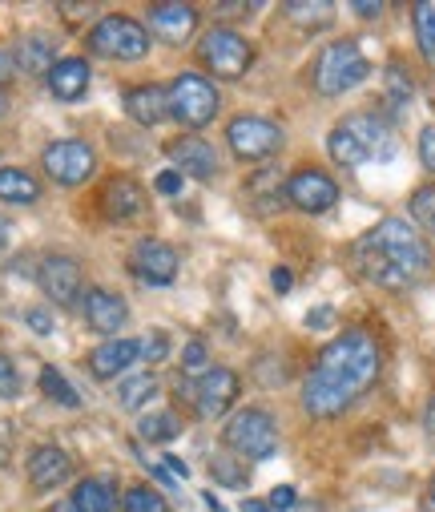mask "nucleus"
I'll return each instance as SVG.
<instances>
[{
	"mask_svg": "<svg viewBox=\"0 0 435 512\" xmlns=\"http://www.w3.org/2000/svg\"><path fill=\"white\" fill-rule=\"evenodd\" d=\"M375 379H379V343L359 327L343 331L339 339H331L319 351L315 371L303 383V408L315 420H335L371 388Z\"/></svg>",
	"mask_w": 435,
	"mask_h": 512,
	"instance_id": "f257e3e1",
	"label": "nucleus"
},
{
	"mask_svg": "<svg viewBox=\"0 0 435 512\" xmlns=\"http://www.w3.org/2000/svg\"><path fill=\"white\" fill-rule=\"evenodd\" d=\"M351 263L367 283L403 291L427 275L431 250H427V238L407 218H383L351 246Z\"/></svg>",
	"mask_w": 435,
	"mask_h": 512,
	"instance_id": "f03ea898",
	"label": "nucleus"
},
{
	"mask_svg": "<svg viewBox=\"0 0 435 512\" xmlns=\"http://www.w3.org/2000/svg\"><path fill=\"white\" fill-rule=\"evenodd\" d=\"M367 73H371V65H367L363 49L355 41H335V45H327L319 53L315 73H311V85H315L319 97H339V93L363 85Z\"/></svg>",
	"mask_w": 435,
	"mask_h": 512,
	"instance_id": "7ed1b4c3",
	"label": "nucleus"
},
{
	"mask_svg": "<svg viewBox=\"0 0 435 512\" xmlns=\"http://www.w3.org/2000/svg\"><path fill=\"white\" fill-rule=\"evenodd\" d=\"M89 53L105 61H141L150 53V29L133 17H101L89 29Z\"/></svg>",
	"mask_w": 435,
	"mask_h": 512,
	"instance_id": "20e7f679",
	"label": "nucleus"
},
{
	"mask_svg": "<svg viewBox=\"0 0 435 512\" xmlns=\"http://www.w3.org/2000/svg\"><path fill=\"white\" fill-rule=\"evenodd\" d=\"M166 97H170V117L182 121L186 130H202L218 113V89L202 73H178Z\"/></svg>",
	"mask_w": 435,
	"mask_h": 512,
	"instance_id": "39448f33",
	"label": "nucleus"
},
{
	"mask_svg": "<svg viewBox=\"0 0 435 512\" xmlns=\"http://www.w3.org/2000/svg\"><path fill=\"white\" fill-rule=\"evenodd\" d=\"M222 440H226L238 456H246V460H266V456L278 452V424H274V416L262 412V408H242V412L226 424Z\"/></svg>",
	"mask_w": 435,
	"mask_h": 512,
	"instance_id": "423d86ee",
	"label": "nucleus"
},
{
	"mask_svg": "<svg viewBox=\"0 0 435 512\" xmlns=\"http://www.w3.org/2000/svg\"><path fill=\"white\" fill-rule=\"evenodd\" d=\"M41 166H45V174H49L57 186H81V182L93 178V170H97V154H93L89 142L61 138V142L45 146Z\"/></svg>",
	"mask_w": 435,
	"mask_h": 512,
	"instance_id": "0eeeda50",
	"label": "nucleus"
},
{
	"mask_svg": "<svg viewBox=\"0 0 435 512\" xmlns=\"http://www.w3.org/2000/svg\"><path fill=\"white\" fill-rule=\"evenodd\" d=\"M198 61L214 73V77H226V81H238L246 69H250V45L230 33V29H210L202 41H198Z\"/></svg>",
	"mask_w": 435,
	"mask_h": 512,
	"instance_id": "6e6552de",
	"label": "nucleus"
},
{
	"mask_svg": "<svg viewBox=\"0 0 435 512\" xmlns=\"http://www.w3.org/2000/svg\"><path fill=\"white\" fill-rule=\"evenodd\" d=\"M226 142L242 162H266L270 154L282 150V130L266 117H234L226 130Z\"/></svg>",
	"mask_w": 435,
	"mask_h": 512,
	"instance_id": "1a4fd4ad",
	"label": "nucleus"
},
{
	"mask_svg": "<svg viewBox=\"0 0 435 512\" xmlns=\"http://www.w3.org/2000/svg\"><path fill=\"white\" fill-rule=\"evenodd\" d=\"M129 271L150 287H170L178 279V250L162 238H141L129 250Z\"/></svg>",
	"mask_w": 435,
	"mask_h": 512,
	"instance_id": "9d476101",
	"label": "nucleus"
},
{
	"mask_svg": "<svg viewBox=\"0 0 435 512\" xmlns=\"http://www.w3.org/2000/svg\"><path fill=\"white\" fill-rule=\"evenodd\" d=\"M238 392H242V379L230 367H210L194 379V408L202 420H218L238 400Z\"/></svg>",
	"mask_w": 435,
	"mask_h": 512,
	"instance_id": "9b49d317",
	"label": "nucleus"
},
{
	"mask_svg": "<svg viewBox=\"0 0 435 512\" xmlns=\"http://www.w3.org/2000/svg\"><path fill=\"white\" fill-rule=\"evenodd\" d=\"M286 198L295 202L299 210H307V214H323V210H331L339 202V186H335L331 174L307 166V170H295L286 178Z\"/></svg>",
	"mask_w": 435,
	"mask_h": 512,
	"instance_id": "f8f14e48",
	"label": "nucleus"
},
{
	"mask_svg": "<svg viewBox=\"0 0 435 512\" xmlns=\"http://www.w3.org/2000/svg\"><path fill=\"white\" fill-rule=\"evenodd\" d=\"M37 283L41 291L57 303V307H73L81 299V287H85V275H81V263L69 259V254H49L37 271Z\"/></svg>",
	"mask_w": 435,
	"mask_h": 512,
	"instance_id": "ddd939ff",
	"label": "nucleus"
},
{
	"mask_svg": "<svg viewBox=\"0 0 435 512\" xmlns=\"http://www.w3.org/2000/svg\"><path fill=\"white\" fill-rule=\"evenodd\" d=\"M145 190L133 182V178H109L105 190H101V214L117 226H129L137 218H145Z\"/></svg>",
	"mask_w": 435,
	"mask_h": 512,
	"instance_id": "4468645a",
	"label": "nucleus"
},
{
	"mask_svg": "<svg viewBox=\"0 0 435 512\" xmlns=\"http://www.w3.org/2000/svg\"><path fill=\"white\" fill-rule=\"evenodd\" d=\"M81 315L85 323L97 331V335H117L129 319V303L117 295V291H105V287H89L85 299H81Z\"/></svg>",
	"mask_w": 435,
	"mask_h": 512,
	"instance_id": "2eb2a0df",
	"label": "nucleus"
},
{
	"mask_svg": "<svg viewBox=\"0 0 435 512\" xmlns=\"http://www.w3.org/2000/svg\"><path fill=\"white\" fill-rule=\"evenodd\" d=\"M145 25H150V33L162 37L166 45H182V41L194 37L198 13H194V5H178V0H170V5H154L150 17H145Z\"/></svg>",
	"mask_w": 435,
	"mask_h": 512,
	"instance_id": "dca6fc26",
	"label": "nucleus"
},
{
	"mask_svg": "<svg viewBox=\"0 0 435 512\" xmlns=\"http://www.w3.org/2000/svg\"><path fill=\"white\" fill-rule=\"evenodd\" d=\"M69 476H73V460H69L65 448H57V444L33 448V456H29V480H33V488L49 492V488L65 484Z\"/></svg>",
	"mask_w": 435,
	"mask_h": 512,
	"instance_id": "f3484780",
	"label": "nucleus"
},
{
	"mask_svg": "<svg viewBox=\"0 0 435 512\" xmlns=\"http://www.w3.org/2000/svg\"><path fill=\"white\" fill-rule=\"evenodd\" d=\"M166 154L174 158V166H178V174L186 178H214L218 174V158H214V146H206L202 138H178V142H170L166 146Z\"/></svg>",
	"mask_w": 435,
	"mask_h": 512,
	"instance_id": "a211bd4d",
	"label": "nucleus"
},
{
	"mask_svg": "<svg viewBox=\"0 0 435 512\" xmlns=\"http://www.w3.org/2000/svg\"><path fill=\"white\" fill-rule=\"evenodd\" d=\"M45 81H49V93L57 101H81L89 89V61L85 57H61L45 73Z\"/></svg>",
	"mask_w": 435,
	"mask_h": 512,
	"instance_id": "6ab92c4d",
	"label": "nucleus"
},
{
	"mask_svg": "<svg viewBox=\"0 0 435 512\" xmlns=\"http://www.w3.org/2000/svg\"><path fill=\"white\" fill-rule=\"evenodd\" d=\"M125 113L137 125H162L170 117V97L162 85H133L125 93Z\"/></svg>",
	"mask_w": 435,
	"mask_h": 512,
	"instance_id": "aec40b11",
	"label": "nucleus"
},
{
	"mask_svg": "<svg viewBox=\"0 0 435 512\" xmlns=\"http://www.w3.org/2000/svg\"><path fill=\"white\" fill-rule=\"evenodd\" d=\"M137 355H141V351H137V339H109V343H101V347L89 355V371H93L97 379H113V375H121Z\"/></svg>",
	"mask_w": 435,
	"mask_h": 512,
	"instance_id": "412c9836",
	"label": "nucleus"
},
{
	"mask_svg": "<svg viewBox=\"0 0 435 512\" xmlns=\"http://www.w3.org/2000/svg\"><path fill=\"white\" fill-rule=\"evenodd\" d=\"M13 57H17V65L25 73H49L53 69V37L49 33H25L17 41Z\"/></svg>",
	"mask_w": 435,
	"mask_h": 512,
	"instance_id": "4be33fe9",
	"label": "nucleus"
},
{
	"mask_svg": "<svg viewBox=\"0 0 435 512\" xmlns=\"http://www.w3.org/2000/svg\"><path fill=\"white\" fill-rule=\"evenodd\" d=\"M77 512H121V500L113 492L109 480H81L73 488V500H69Z\"/></svg>",
	"mask_w": 435,
	"mask_h": 512,
	"instance_id": "5701e85b",
	"label": "nucleus"
},
{
	"mask_svg": "<svg viewBox=\"0 0 435 512\" xmlns=\"http://www.w3.org/2000/svg\"><path fill=\"white\" fill-rule=\"evenodd\" d=\"M41 198V182L21 170V166H5L0 170V202H13V206H29Z\"/></svg>",
	"mask_w": 435,
	"mask_h": 512,
	"instance_id": "b1692460",
	"label": "nucleus"
},
{
	"mask_svg": "<svg viewBox=\"0 0 435 512\" xmlns=\"http://www.w3.org/2000/svg\"><path fill=\"white\" fill-rule=\"evenodd\" d=\"M347 125L359 134V142L367 146L371 158H387V154H391V130H387V121H379V117H371V113H351Z\"/></svg>",
	"mask_w": 435,
	"mask_h": 512,
	"instance_id": "393cba45",
	"label": "nucleus"
},
{
	"mask_svg": "<svg viewBox=\"0 0 435 512\" xmlns=\"http://www.w3.org/2000/svg\"><path fill=\"white\" fill-rule=\"evenodd\" d=\"M327 150H331V158L339 162V166H363V162H371V154H367V146L359 142V134L351 130V125L343 121V125H335V130L327 134Z\"/></svg>",
	"mask_w": 435,
	"mask_h": 512,
	"instance_id": "a878e982",
	"label": "nucleus"
},
{
	"mask_svg": "<svg viewBox=\"0 0 435 512\" xmlns=\"http://www.w3.org/2000/svg\"><path fill=\"white\" fill-rule=\"evenodd\" d=\"M154 396H158V375H154V371H137V375L121 379V388H117V400H121V408H125V412L145 408Z\"/></svg>",
	"mask_w": 435,
	"mask_h": 512,
	"instance_id": "bb28decb",
	"label": "nucleus"
},
{
	"mask_svg": "<svg viewBox=\"0 0 435 512\" xmlns=\"http://www.w3.org/2000/svg\"><path fill=\"white\" fill-rule=\"evenodd\" d=\"M178 432H182V420L174 412H150V416L137 420V436L150 440V444H170Z\"/></svg>",
	"mask_w": 435,
	"mask_h": 512,
	"instance_id": "cd10ccee",
	"label": "nucleus"
},
{
	"mask_svg": "<svg viewBox=\"0 0 435 512\" xmlns=\"http://www.w3.org/2000/svg\"><path fill=\"white\" fill-rule=\"evenodd\" d=\"M411 29H415V45H419L423 61L435 65V5H415L411 9Z\"/></svg>",
	"mask_w": 435,
	"mask_h": 512,
	"instance_id": "c85d7f7f",
	"label": "nucleus"
},
{
	"mask_svg": "<svg viewBox=\"0 0 435 512\" xmlns=\"http://www.w3.org/2000/svg\"><path fill=\"white\" fill-rule=\"evenodd\" d=\"M407 222L415 226V230H427V234H435V182H427V186H419L415 194H411V202H407Z\"/></svg>",
	"mask_w": 435,
	"mask_h": 512,
	"instance_id": "c756f323",
	"label": "nucleus"
},
{
	"mask_svg": "<svg viewBox=\"0 0 435 512\" xmlns=\"http://www.w3.org/2000/svg\"><path fill=\"white\" fill-rule=\"evenodd\" d=\"M286 17L295 25H303V29H327L335 21V5H327V0H315V5L295 0V5H286Z\"/></svg>",
	"mask_w": 435,
	"mask_h": 512,
	"instance_id": "7c9ffc66",
	"label": "nucleus"
},
{
	"mask_svg": "<svg viewBox=\"0 0 435 512\" xmlns=\"http://www.w3.org/2000/svg\"><path fill=\"white\" fill-rule=\"evenodd\" d=\"M41 392H45L49 400L65 404V408H77V404H81V396L73 392V383H69L57 367H41Z\"/></svg>",
	"mask_w": 435,
	"mask_h": 512,
	"instance_id": "2f4dec72",
	"label": "nucleus"
},
{
	"mask_svg": "<svg viewBox=\"0 0 435 512\" xmlns=\"http://www.w3.org/2000/svg\"><path fill=\"white\" fill-rule=\"evenodd\" d=\"M121 512H170V508H166L162 492H154L150 484H137V488H129V492H125Z\"/></svg>",
	"mask_w": 435,
	"mask_h": 512,
	"instance_id": "473e14b6",
	"label": "nucleus"
},
{
	"mask_svg": "<svg viewBox=\"0 0 435 512\" xmlns=\"http://www.w3.org/2000/svg\"><path fill=\"white\" fill-rule=\"evenodd\" d=\"M210 476L218 480V484H226V488H242L250 476H246V468L238 464V460H230V456H210Z\"/></svg>",
	"mask_w": 435,
	"mask_h": 512,
	"instance_id": "72a5a7b5",
	"label": "nucleus"
},
{
	"mask_svg": "<svg viewBox=\"0 0 435 512\" xmlns=\"http://www.w3.org/2000/svg\"><path fill=\"white\" fill-rule=\"evenodd\" d=\"M258 383L262 388H282V383H290V363L278 359V355L258 359Z\"/></svg>",
	"mask_w": 435,
	"mask_h": 512,
	"instance_id": "f704fd0d",
	"label": "nucleus"
},
{
	"mask_svg": "<svg viewBox=\"0 0 435 512\" xmlns=\"http://www.w3.org/2000/svg\"><path fill=\"white\" fill-rule=\"evenodd\" d=\"M411 93H415V81H411V73L395 61V65H387V97H395L399 105H407L411 101Z\"/></svg>",
	"mask_w": 435,
	"mask_h": 512,
	"instance_id": "c9c22d12",
	"label": "nucleus"
},
{
	"mask_svg": "<svg viewBox=\"0 0 435 512\" xmlns=\"http://www.w3.org/2000/svg\"><path fill=\"white\" fill-rule=\"evenodd\" d=\"M246 194H250V198H262V194H278V198H282V170L266 166L262 174L246 178Z\"/></svg>",
	"mask_w": 435,
	"mask_h": 512,
	"instance_id": "e433bc0d",
	"label": "nucleus"
},
{
	"mask_svg": "<svg viewBox=\"0 0 435 512\" xmlns=\"http://www.w3.org/2000/svg\"><path fill=\"white\" fill-rule=\"evenodd\" d=\"M21 396V375L13 367V359L0 351V400H17Z\"/></svg>",
	"mask_w": 435,
	"mask_h": 512,
	"instance_id": "4c0bfd02",
	"label": "nucleus"
},
{
	"mask_svg": "<svg viewBox=\"0 0 435 512\" xmlns=\"http://www.w3.org/2000/svg\"><path fill=\"white\" fill-rule=\"evenodd\" d=\"M415 150H419V162H423V170H427V174H435V121H431V125H423V130H419V142H415Z\"/></svg>",
	"mask_w": 435,
	"mask_h": 512,
	"instance_id": "58836bf2",
	"label": "nucleus"
},
{
	"mask_svg": "<svg viewBox=\"0 0 435 512\" xmlns=\"http://www.w3.org/2000/svg\"><path fill=\"white\" fill-rule=\"evenodd\" d=\"M137 351L150 359V363H158V359H166V351H170V339L162 335V331H154V335H145L141 343H137Z\"/></svg>",
	"mask_w": 435,
	"mask_h": 512,
	"instance_id": "ea45409f",
	"label": "nucleus"
},
{
	"mask_svg": "<svg viewBox=\"0 0 435 512\" xmlns=\"http://www.w3.org/2000/svg\"><path fill=\"white\" fill-rule=\"evenodd\" d=\"M182 182H186V178H182L178 170H162V174L154 178V190L166 194V198H178V194H182Z\"/></svg>",
	"mask_w": 435,
	"mask_h": 512,
	"instance_id": "a19ab883",
	"label": "nucleus"
},
{
	"mask_svg": "<svg viewBox=\"0 0 435 512\" xmlns=\"http://www.w3.org/2000/svg\"><path fill=\"white\" fill-rule=\"evenodd\" d=\"M270 512H286V508H295L299 504V496H295V488H290V484H278L274 492H270Z\"/></svg>",
	"mask_w": 435,
	"mask_h": 512,
	"instance_id": "79ce46f5",
	"label": "nucleus"
},
{
	"mask_svg": "<svg viewBox=\"0 0 435 512\" xmlns=\"http://www.w3.org/2000/svg\"><path fill=\"white\" fill-rule=\"evenodd\" d=\"M182 363H186V367H202V363H206V343H202V339H190L186 351H182Z\"/></svg>",
	"mask_w": 435,
	"mask_h": 512,
	"instance_id": "37998d69",
	"label": "nucleus"
},
{
	"mask_svg": "<svg viewBox=\"0 0 435 512\" xmlns=\"http://www.w3.org/2000/svg\"><path fill=\"white\" fill-rule=\"evenodd\" d=\"M270 287H274L278 295H286L290 287H295V275H290L286 267H274V271H270Z\"/></svg>",
	"mask_w": 435,
	"mask_h": 512,
	"instance_id": "c03bdc74",
	"label": "nucleus"
},
{
	"mask_svg": "<svg viewBox=\"0 0 435 512\" xmlns=\"http://www.w3.org/2000/svg\"><path fill=\"white\" fill-rule=\"evenodd\" d=\"M17 77V57L9 49H0V85H9Z\"/></svg>",
	"mask_w": 435,
	"mask_h": 512,
	"instance_id": "a18cd8bd",
	"label": "nucleus"
},
{
	"mask_svg": "<svg viewBox=\"0 0 435 512\" xmlns=\"http://www.w3.org/2000/svg\"><path fill=\"white\" fill-rule=\"evenodd\" d=\"M331 323H335V311H331V307H319V311H311V315H307V327H311V331L331 327Z\"/></svg>",
	"mask_w": 435,
	"mask_h": 512,
	"instance_id": "49530a36",
	"label": "nucleus"
},
{
	"mask_svg": "<svg viewBox=\"0 0 435 512\" xmlns=\"http://www.w3.org/2000/svg\"><path fill=\"white\" fill-rule=\"evenodd\" d=\"M29 327H33L37 335H49V331H53V319H49L45 311H29Z\"/></svg>",
	"mask_w": 435,
	"mask_h": 512,
	"instance_id": "de8ad7c7",
	"label": "nucleus"
},
{
	"mask_svg": "<svg viewBox=\"0 0 435 512\" xmlns=\"http://www.w3.org/2000/svg\"><path fill=\"white\" fill-rule=\"evenodd\" d=\"M61 17H69V21H81V17H93V5H61Z\"/></svg>",
	"mask_w": 435,
	"mask_h": 512,
	"instance_id": "09e8293b",
	"label": "nucleus"
},
{
	"mask_svg": "<svg viewBox=\"0 0 435 512\" xmlns=\"http://www.w3.org/2000/svg\"><path fill=\"white\" fill-rule=\"evenodd\" d=\"M423 432H427V440L435 444V396L427 400V412H423Z\"/></svg>",
	"mask_w": 435,
	"mask_h": 512,
	"instance_id": "8fccbe9b",
	"label": "nucleus"
},
{
	"mask_svg": "<svg viewBox=\"0 0 435 512\" xmlns=\"http://www.w3.org/2000/svg\"><path fill=\"white\" fill-rule=\"evenodd\" d=\"M166 472H174V476H186V464H182L178 456H166Z\"/></svg>",
	"mask_w": 435,
	"mask_h": 512,
	"instance_id": "3c124183",
	"label": "nucleus"
},
{
	"mask_svg": "<svg viewBox=\"0 0 435 512\" xmlns=\"http://www.w3.org/2000/svg\"><path fill=\"white\" fill-rule=\"evenodd\" d=\"M423 508L435 512V476H431V484H427V492H423Z\"/></svg>",
	"mask_w": 435,
	"mask_h": 512,
	"instance_id": "603ef678",
	"label": "nucleus"
},
{
	"mask_svg": "<svg viewBox=\"0 0 435 512\" xmlns=\"http://www.w3.org/2000/svg\"><path fill=\"white\" fill-rule=\"evenodd\" d=\"M9 238H13V230H9V222L0 218V254H5V246H9Z\"/></svg>",
	"mask_w": 435,
	"mask_h": 512,
	"instance_id": "864d4df0",
	"label": "nucleus"
},
{
	"mask_svg": "<svg viewBox=\"0 0 435 512\" xmlns=\"http://www.w3.org/2000/svg\"><path fill=\"white\" fill-rule=\"evenodd\" d=\"M355 13H359V17H379L383 5H355Z\"/></svg>",
	"mask_w": 435,
	"mask_h": 512,
	"instance_id": "5fc2aeb1",
	"label": "nucleus"
},
{
	"mask_svg": "<svg viewBox=\"0 0 435 512\" xmlns=\"http://www.w3.org/2000/svg\"><path fill=\"white\" fill-rule=\"evenodd\" d=\"M242 512H270V504H266V500H246Z\"/></svg>",
	"mask_w": 435,
	"mask_h": 512,
	"instance_id": "6e6d98bb",
	"label": "nucleus"
},
{
	"mask_svg": "<svg viewBox=\"0 0 435 512\" xmlns=\"http://www.w3.org/2000/svg\"><path fill=\"white\" fill-rule=\"evenodd\" d=\"M206 508H210V512H226V508L214 500V492H206Z\"/></svg>",
	"mask_w": 435,
	"mask_h": 512,
	"instance_id": "4d7b16f0",
	"label": "nucleus"
},
{
	"mask_svg": "<svg viewBox=\"0 0 435 512\" xmlns=\"http://www.w3.org/2000/svg\"><path fill=\"white\" fill-rule=\"evenodd\" d=\"M5 109H9V97H5V93H0V117H5Z\"/></svg>",
	"mask_w": 435,
	"mask_h": 512,
	"instance_id": "13d9d810",
	"label": "nucleus"
},
{
	"mask_svg": "<svg viewBox=\"0 0 435 512\" xmlns=\"http://www.w3.org/2000/svg\"><path fill=\"white\" fill-rule=\"evenodd\" d=\"M53 512H77V508H73V504H57Z\"/></svg>",
	"mask_w": 435,
	"mask_h": 512,
	"instance_id": "bf43d9fd",
	"label": "nucleus"
}]
</instances>
